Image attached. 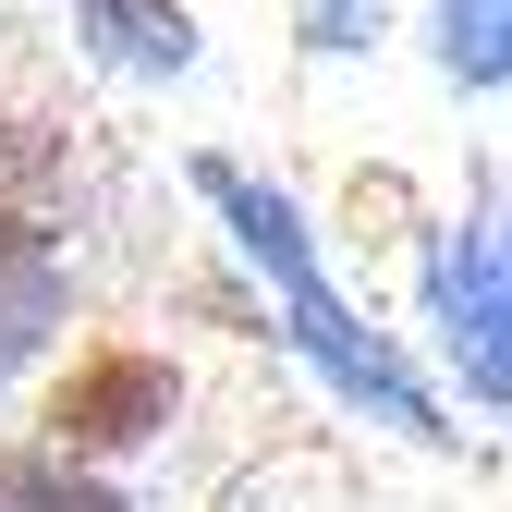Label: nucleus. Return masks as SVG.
I'll return each mask as SVG.
<instances>
[{
    "label": "nucleus",
    "mask_w": 512,
    "mask_h": 512,
    "mask_svg": "<svg viewBox=\"0 0 512 512\" xmlns=\"http://www.w3.org/2000/svg\"><path fill=\"white\" fill-rule=\"evenodd\" d=\"M171 415V366L147 342H98L49 378V439L61 452H122V439H147Z\"/></svg>",
    "instance_id": "nucleus-1"
},
{
    "label": "nucleus",
    "mask_w": 512,
    "mask_h": 512,
    "mask_svg": "<svg viewBox=\"0 0 512 512\" xmlns=\"http://www.w3.org/2000/svg\"><path fill=\"white\" fill-rule=\"evenodd\" d=\"M49 244V147L25 135V122H0V256Z\"/></svg>",
    "instance_id": "nucleus-2"
}]
</instances>
